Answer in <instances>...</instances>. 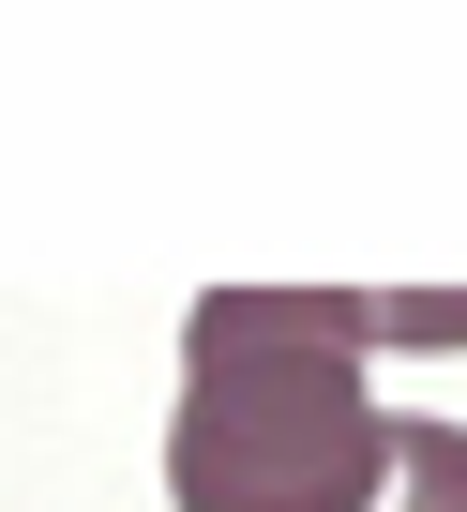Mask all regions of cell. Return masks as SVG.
<instances>
[{"mask_svg":"<svg viewBox=\"0 0 467 512\" xmlns=\"http://www.w3.org/2000/svg\"><path fill=\"white\" fill-rule=\"evenodd\" d=\"M377 347H467V287H211L181 317V512H392L407 422L362 392Z\"/></svg>","mask_w":467,"mask_h":512,"instance_id":"1","label":"cell"},{"mask_svg":"<svg viewBox=\"0 0 467 512\" xmlns=\"http://www.w3.org/2000/svg\"><path fill=\"white\" fill-rule=\"evenodd\" d=\"M392 512H467V422H407V467H392Z\"/></svg>","mask_w":467,"mask_h":512,"instance_id":"2","label":"cell"}]
</instances>
